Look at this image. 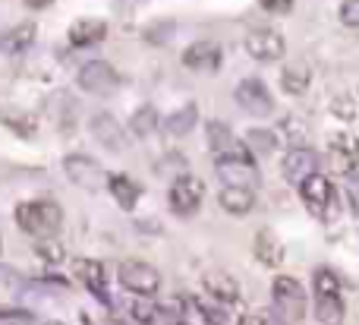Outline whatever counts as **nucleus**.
Wrapping results in <instances>:
<instances>
[{
  "label": "nucleus",
  "mask_w": 359,
  "mask_h": 325,
  "mask_svg": "<svg viewBox=\"0 0 359 325\" xmlns=\"http://www.w3.org/2000/svg\"><path fill=\"white\" fill-rule=\"evenodd\" d=\"M328 158L337 174L353 177L359 171V139L353 133H334V136L328 139Z\"/></svg>",
  "instance_id": "4468645a"
},
{
  "label": "nucleus",
  "mask_w": 359,
  "mask_h": 325,
  "mask_svg": "<svg viewBox=\"0 0 359 325\" xmlns=\"http://www.w3.org/2000/svg\"><path fill=\"white\" fill-rule=\"evenodd\" d=\"M215 174L221 177L224 187H249L255 190L259 187V168L252 161V152H224V155L215 158Z\"/></svg>",
  "instance_id": "7ed1b4c3"
},
{
  "label": "nucleus",
  "mask_w": 359,
  "mask_h": 325,
  "mask_svg": "<svg viewBox=\"0 0 359 325\" xmlns=\"http://www.w3.org/2000/svg\"><path fill=\"white\" fill-rule=\"evenodd\" d=\"M73 272L82 284H86L88 294H95L101 303H111V294H107V278H104V265L95 263V259H76Z\"/></svg>",
  "instance_id": "f3484780"
},
{
  "label": "nucleus",
  "mask_w": 359,
  "mask_h": 325,
  "mask_svg": "<svg viewBox=\"0 0 359 325\" xmlns=\"http://www.w3.org/2000/svg\"><path fill=\"white\" fill-rule=\"evenodd\" d=\"M246 54L252 57V60L259 63H274L284 57L287 44H284V35H280L278 29H271V25H255V29L246 32Z\"/></svg>",
  "instance_id": "423d86ee"
},
{
  "label": "nucleus",
  "mask_w": 359,
  "mask_h": 325,
  "mask_svg": "<svg viewBox=\"0 0 359 325\" xmlns=\"http://www.w3.org/2000/svg\"><path fill=\"white\" fill-rule=\"evenodd\" d=\"M196 310L202 313V319L208 325H224V322H227V307H224V303H217V300H211V297H198Z\"/></svg>",
  "instance_id": "c85d7f7f"
},
{
  "label": "nucleus",
  "mask_w": 359,
  "mask_h": 325,
  "mask_svg": "<svg viewBox=\"0 0 359 325\" xmlns=\"http://www.w3.org/2000/svg\"><path fill=\"white\" fill-rule=\"evenodd\" d=\"M177 325H189V322H186V319H180V322H177Z\"/></svg>",
  "instance_id": "ea45409f"
},
{
  "label": "nucleus",
  "mask_w": 359,
  "mask_h": 325,
  "mask_svg": "<svg viewBox=\"0 0 359 325\" xmlns=\"http://www.w3.org/2000/svg\"><path fill=\"white\" fill-rule=\"evenodd\" d=\"M35 253H38V259H44L48 265H60L63 259H67V250H63V244H60L57 237L38 240V244H35Z\"/></svg>",
  "instance_id": "c756f323"
},
{
  "label": "nucleus",
  "mask_w": 359,
  "mask_h": 325,
  "mask_svg": "<svg viewBox=\"0 0 359 325\" xmlns=\"http://www.w3.org/2000/svg\"><path fill=\"white\" fill-rule=\"evenodd\" d=\"M22 4L29 6V10H44V6H50L54 0H22Z\"/></svg>",
  "instance_id": "58836bf2"
},
{
  "label": "nucleus",
  "mask_w": 359,
  "mask_h": 325,
  "mask_svg": "<svg viewBox=\"0 0 359 325\" xmlns=\"http://www.w3.org/2000/svg\"><path fill=\"white\" fill-rule=\"evenodd\" d=\"M67 38H69V44H73V48L101 44L107 38V22H104V19H79V22L69 25Z\"/></svg>",
  "instance_id": "6ab92c4d"
},
{
  "label": "nucleus",
  "mask_w": 359,
  "mask_h": 325,
  "mask_svg": "<svg viewBox=\"0 0 359 325\" xmlns=\"http://www.w3.org/2000/svg\"><path fill=\"white\" fill-rule=\"evenodd\" d=\"M240 325H268L265 316H259V313H249V316H243Z\"/></svg>",
  "instance_id": "4c0bfd02"
},
{
  "label": "nucleus",
  "mask_w": 359,
  "mask_h": 325,
  "mask_svg": "<svg viewBox=\"0 0 359 325\" xmlns=\"http://www.w3.org/2000/svg\"><path fill=\"white\" fill-rule=\"evenodd\" d=\"M259 6L262 10H268V13H290L293 10V0H259Z\"/></svg>",
  "instance_id": "e433bc0d"
},
{
  "label": "nucleus",
  "mask_w": 359,
  "mask_h": 325,
  "mask_svg": "<svg viewBox=\"0 0 359 325\" xmlns=\"http://www.w3.org/2000/svg\"><path fill=\"white\" fill-rule=\"evenodd\" d=\"M63 171H67L69 180L82 190H98L101 183H107V177H111L101 171L98 161H92V158L82 155V152H73V155L63 158Z\"/></svg>",
  "instance_id": "f8f14e48"
},
{
  "label": "nucleus",
  "mask_w": 359,
  "mask_h": 325,
  "mask_svg": "<svg viewBox=\"0 0 359 325\" xmlns=\"http://www.w3.org/2000/svg\"><path fill=\"white\" fill-rule=\"evenodd\" d=\"M202 199H205V183L198 180V177L180 174L177 180L170 183L168 202H170V208H174L180 218H186V215H196L198 206H202Z\"/></svg>",
  "instance_id": "1a4fd4ad"
},
{
  "label": "nucleus",
  "mask_w": 359,
  "mask_h": 325,
  "mask_svg": "<svg viewBox=\"0 0 359 325\" xmlns=\"http://www.w3.org/2000/svg\"><path fill=\"white\" fill-rule=\"evenodd\" d=\"M174 19H161V22H155V25H149L145 29V41H151V44H164V41H170L174 38Z\"/></svg>",
  "instance_id": "2f4dec72"
},
{
  "label": "nucleus",
  "mask_w": 359,
  "mask_h": 325,
  "mask_svg": "<svg viewBox=\"0 0 359 325\" xmlns=\"http://www.w3.org/2000/svg\"><path fill=\"white\" fill-rule=\"evenodd\" d=\"M88 130H92L95 142L104 145L107 152H126L130 149V136H126V130L120 126V120L114 117V114H107V111L95 114V117L88 120Z\"/></svg>",
  "instance_id": "ddd939ff"
},
{
  "label": "nucleus",
  "mask_w": 359,
  "mask_h": 325,
  "mask_svg": "<svg viewBox=\"0 0 359 325\" xmlns=\"http://www.w3.org/2000/svg\"><path fill=\"white\" fill-rule=\"evenodd\" d=\"M32 41H35V22H19V25H13L10 32L0 35V48H4L6 54H19V51H25Z\"/></svg>",
  "instance_id": "b1692460"
},
{
  "label": "nucleus",
  "mask_w": 359,
  "mask_h": 325,
  "mask_svg": "<svg viewBox=\"0 0 359 325\" xmlns=\"http://www.w3.org/2000/svg\"><path fill=\"white\" fill-rule=\"evenodd\" d=\"M331 111H334V117H341V120H353L356 117V111H353V98H334L331 101Z\"/></svg>",
  "instance_id": "f704fd0d"
},
{
  "label": "nucleus",
  "mask_w": 359,
  "mask_h": 325,
  "mask_svg": "<svg viewBox=\"0 0 359 325\" xmlns=\"http://www.w3.org/2000/svg\"><path fill=\"white\" fill-rule=\"evenodd\" d=\"M202 288H205V294H208L211 300L224 303V307L240 300V288H236V281L227 275V272H208L205 281H202Z\"/></svg>",
  "instance_id": "412c9836"
},
{
  "label": "nucleus",
  "mask_w": 359,
  "mask_h": 325,
  "mask_svg": "<svg viewBox=\"0 0 359 325\" xmlns=\"http://www.w3.org/2000/svg\"><path fill=\"white\" fill-rule=\"evenodd\" d=\"M252 253L262 265H268V269H278V265L284 263V244H280V237L271 231V227H262V231L255 234Z\"/></svg>",
  "instance_id": "a211bd4d"
},
{
  "label": "nucleus",
  "mask_w": 359,
  "mask_h": 325,
  "mask_svg": "<svg viewBox=\"0 0 359 325\" xmlns=\"http://www.w3.org/2000/svg\"><path fill=\"white\" fill-rule=\"evenodd\" d=\"M217 202H221V208L227 215L243 218V215H249L255 208V190H249V187H224L221 196H217Z\"/></svg>",
  "instance_id": "4be33fe9"
},
{
  "label": "nucleus",
  "mask_w": 359,
  "mask_h": 325,
  "mask_svg": "<svg viewBox=\"0 0 359 325\" xmlns=\"http://www.w3.org/2000/svg\"><path fill=\"white\" fill-rule=\"evenodd\" d=\"M158 111H155V105H142V107H136L133 111V117H130V133L133 136H151V133L158 130Z\"/></svg>",
  "instance_id": "a878e982"
},
{
  "label": "nucleus",
  "mask_w": 359,
  "mask_h": 325,
  "mask_svg": "<svg viewBox=\"0 0 359 325\" xmlns=\"http://www.w3.org/2000/svg\"><path fill=\"white\" fill-rule=\"evenodd\" d=\"M16 225L22 234L38 240H48L60 231L63 225V208L54 199H29L16 206Z\"/></svg>",
  "instance_id": "f257e3e1"
},
{
  "label": "nucleus",
  "mask_w": 359,
  "mask_h": 325,
  "mask_svg": "<svg viewBox=\"0 0 359 325\" xmlns=\"http://www.w3.org/2000/svg\"><path fill=\"white\" fill-rule=\"evenodd\" d=\"M280 130H290V136H287V139H290V142H293V149H299V142H303V136H306V124H303V120H297V117H287Z\"/></svg>",
  "instance_id": "72a5a7b5"
},
{
  "label": "nucleus",
  "mask_w": 359,
  "mask_h": 325,
  "mask_svg": "<svg viewBox=\"0 0 359 325\" xmlns=\"http://www.w3.org/2000/svg\"><path fill=\"white\" fill-rule=\"evenodd\" d=\"M130 316L139 325H158V307L155 303H149L145 297H136V300L130 303Z\"/></svg>",
  "instance_id": "7c9ffc66"
},
{
  "label": "nucleus",
  "mask_w": 359,
  "mask_h": 325,
  "mask_svg": "<svg viewBox=\"0 0 359 325\" xmlns=\"http://www.w3.org/2000/svg\"><path fill=\"white\" fill-rule=\"evenodd\" d=\"M271 297H274V310L280 313V319L287 325L303 322L306 316V291L297 278L290 275H278L271 284Z\"/></svg>",
  "instance_id": "20e7f679"
},
{
  "label": "nucleus",
  "mask_w": 359,
  "mask_h": 325,
  "mask_svg": "<svg viewBox=\"0 0 359 325\" xmlns=\"http://www.w3.org/2000/svg\"><path fill=\"white\" fill-rule=\"evenodd\" d=\"M280 174H284L287 183H293V187H303V183L309 180L312 174H318L316 152L306 149V145H299V149H290L284 155V161H280Z\"/></svg>",
  "instance_id": "2eb2a0df"
},
{
  "label": "nucleus",
  "mask_w": 359,
  "mask_h": 325,
  "mask_svg": "<svg viewBox=\"0 0 359 325\" xmlns=\"http://www.w3.org/2000/svg\"><path fill=\"white\" fill-rule=\"evenodd\" d=\"M0 250H4V240H0Z\"/></svg>",
  "instance_id": "a19ab883"
},
{
  "label": "nucleus",
  "mask_w": 359,
  "mask_h": 325,
  "mask_svg": "<svg viewBox=\"0 0 359 325\" xmlns=\"http://www.w3.org/2000/svg\"><path fill=\"white\" fill-rule=\"evenodd\" d=\"M312 288H316V319L322 325H344L347 307L341 297V278L331 269H316Z\"/></svg>",
  "instance_id": "f03ea898"
},
{
  "label": "nucleus",
  "mask_w": 359,
  "mask_h": 325,
  "mask_svg": "<svg viewBox=\"0 0 359 325\" xmlns=\"http://www.w3.org/2000/svg\"><path fill=\"white\" fill-rule=\"evenodd\" d=\"M107 190H111V196L117 199V206L123 208V212H133L136 202L142 199V187H139L130 174H111L107 177Z\"/></svg>",
  "instance_id": "aec40b11"
},
{
  "label": "nucleus",
  "mask_w": 359,
  "mask_h": 325,
  "mask_svg": "<svg viewBox=\"0 0 359 325\" xmlns=\"http://www.w3.org/2000/svg\"><path fill=\"white\" fill-rule=\"evenodd\" d=\"M183 67L192 69V73H215L221 69V60H224V48L217 41H192L189 48L183 51Z\"/></svg>",
  "instance_id": "dca6fc26"
},
{
  "label": "nucleus",
  "mask_w": 359,
  "mask_h": 325,
  "mask_svg": "<svg viewBox=\"0 0 359 325\" xmlns=\"http://www.w3.org/2000/svg\"><path fill=\"white\" fill-rule=\"evenodd\" d=\"M76 86L88 95L104 98V95H114L120 88V73L107 60H88L86 67L79 69V76H76Z\"/></svg>",
  "instance_id": "0eeeda50"
},
{
  "label": "nucleus",
  "mask_w": 359,
  "mask_h": 325,
  "mask_svg": "<svg viewBox=\"0 0 359 325\" xmlns=\"http://www.w3.org/2000/svg\"><path fill=\"white\" fill-rule=\"evenodd\" d=\"M117 275H120V284H123L126 291H133L136 297H151V294H158V288H161L158 269L149 263H142V259H126V263H120Z\"/></svg>",
  "instance_id": "39448f33"
},
{
  "label": "nucleus",
  "mask_w": 359,
  "mask_h": 325,
  "mask_svg": "<svg viewBox=\"0 0 359 325\" xmlns=\"http://www.w3.org/2000/svg\"><path fill=\"white\" fill-rule=\"evenodd\" d=\"M299 196H303V206L309 208L316 218H331L337 208V196H334V187L325 174H312L309 180L299 187Z\"/></svg>",
  "instance_id": "6e6552de"
},
{
  "label": "nucleus",
  "mask_w": 359,
  "mask_h": 325,
  "mask_svg": "<svg viewBox=\"0 0 359 325\" xmlns=\"http://www.w3.org/2000/svg\"><path fill=\"white\" fill-rule=\"evenodd\" d=\"M79 111H82L79 101L69 92H63V88L50 92L48 101H44V114H48V120L57 126V133H73L76 124H79Z\"/></svg>",
  "instance_id": "9b49d317"
},
{
  "label": "nucleus",
  "mask_w": 359,
  "mask_h": 325,
  "mask_svg": "<svg viewBox=\"0 0 359 325\" xmlns=\"http://www.w3.org/2000/svg\"><path fill=\"white\" fill-rule=\"evenodd\" d=\"M196 124H198V105L189 101V105H183L164 120V130H168V136H189L196 130Z\"/></svg>",
  "instance_id": "5701e85b"
},
{
  "label": "nucleus",
  "mask_w": 359,
  "mask_h": 325,
  "mask_svg": "<svg viewBox=\"0 0 359 325\" xmlns=\"http://www.w3.org/2000/svg\"><path fill=\"white\" fill-rule=\"evenodd\" d=\"M341 22L350 29H359V0H344L341 4Z\"/></svg>",
  "instance_id": "473e14b6"
},
{
  "label": "nucleus",
  "mask_w": 359,
  "mask_h": 325,
  "mask_svg": "<svg viewBox=\"0 0 359 325\" xmlns=\"http://www.w3.org/2000/svg\"><path fill=\"white\" fill-rule=\"evenodd\" d=\"M309 79H312V73H309V67H306L303 60L287 63L284 73H280V86H284L287 95H303L306 88H309Z\"/></svg>",
  "instance_id": "393cba45"
},
{
  "label": "nucleus",
  "mask_w": 359,
  "mask_h": 325,
  "mask_svg": "<svg viewBox=\"0 0 359 325\" xmlns=\"http://www.w3.org/2000/svg\"><path fill=\"white\" fill-rule=\"evenodd\" d=\"M208 145L217 152V155L233 152L236 149V139H233V133H230V126L221 124V120H211V124H208Z\"/></svg>",
  "instance_id": "cd10ccee"
},
{
  "label": "nucleus",
  "mask_w": 359,
  "mask_h": 325,
  "mask_svg": "<svg viewBox=\"0 0 359 325\" xmlns=\"http://www.w3.org/2000/svg\"><path fill=\"white\" fill-rule=\"evenodd\" d=\"M233 98H236V105L246 114H252V117H271V111H274V95L268 92V86L262 79H255V76H249V79H243L240 86H236Z\"/></svg>",
  "instance_id": "9d476101"
},
{
  "label": "nucleus",
  "mask_w": 359,
  "mask_h": 325,
  "mask_svg": "<svg viewBox=\"0 0 359 325\" xmlns=\"http://www.w3.org/2000/svg\"><path fill=\"white\" fill-rule=\"evenodd\" d=\"M347 202H350V208H353V215L359 218V171L347 180Z\"/></svg>",
  "instance_id": "c9c22d12"
},
{
  "label": "nucleus",
  "mask_w": 359,
  "mask_h": 325,
  "mask_svg": "<svg viewBox=\"0 0 359 325\" xmlns=\"http://www.w3.org/2000/svg\"><path fill=\"white\" fill-rule=\"evenodd\" d=\"M246 152H252V155H271L274 149H278V133L271 130H249L246 133Z\"/></svg>",
  "instance_id": "bb28decb"
}]
</instances>
